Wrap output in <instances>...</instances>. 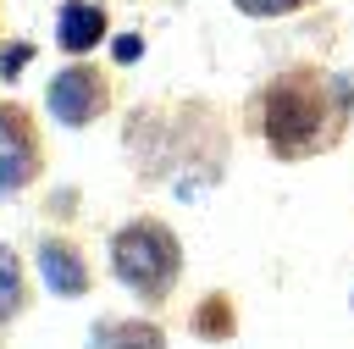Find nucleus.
Segmentation results:
<instances>
[{
	"mask_svg": "<svg viewBox=\"0 0 354 349\" xmlns=\"http://www.w3.org/2000/svg\"><path fill=\"white\" fill-rule=\"evenodd\" d=\"M94 349H160V332L155 327H100Z\"/></svg>",
	"mask_w": 354,
	"mask_h": 349,
	"instance_id": "7",
	"label": "nucleus"
},
{
	"mask_svg": "<svg viewBox=\"0 0 354 349\" xmlns=\"http://www.w3.org/2000/svg\"><path fill=\"white\" fill-rule=\"evenodd\" d=\"M238 11H249V17H288V11H299L304 0H232Z\"/></svg>",
	"mask_w": 354,
	"mask_h": 349,
	"instance_id": "9",
	"label": "nucleus"
},
{
	"mask_svg": "<svg viewBox=\"0 0 354 349\" xmlns=\"http://www.w3.org/2000/svg\"><path fill=\"white\" fill-rule=\"evenodd\" d=\"M138 55H144V39L138 33H122L116 39V61H138Z\"/></svg>",
	"mask_w": 354,
	"mask_h": 349,
	"instance_id": "10",
	"label": "nucleus"
},
{
	"mask_svg": "<svg viewBox=\"0 0 354 349\" xmlns=\"http://www.w3.org/2000/svg\"><path fill=\"white\" fill-rule=\"evenodd\" d=\"M39 277H44V288H55V294H66V299L88 288V271H83L77 249L61 244V238H44V244H39Z\"/></svg>",
	"mask_w": 354,
	"mask_h": 349,
	"instance_id": "6",
	"label": "nucleus"
},
{
	"mask_svg": "<svg viewBox=\"0 0 354 349\" xmlns=\"http://www.w3.org/2000/svg\"><path fill=\"white\" fill-rule=\"evenodd\" d=\"M33 166H39V155H33V127H28V116L11 111V105H0V194L22 188V183L33 177Z\"/></svg>",
	"mask_w": 354,
	"mask_h": 349,
	"instance_id": "4",
	"label": "nucleus"
},
{
	"mask_svg": "<svg viewBox=\"0 0 354 349\" xmlns=\"http://www.w3.org/2000/svg\"><path fill=\"white\" fill-rule=\"evenodd\" d=\"M17 299H22V266H17V255L0 244V327H6V316L17 310Z\"/></svg>",
	"mask_w": 354,
	"mask_h": 349,
	"instance_id": "8",
	"label": "nucleus"
},
{
	"mask_svg": "<svg viewBox=\"0 0 354 349\" xmlns=\"http://www.w3.org/2000/svg\"><path fill=\"white\" fill-rule=\"evenodd\" d=\"M111 266H116V277H122L133 294L160 299L166 283L177 277V244H171L166 227H155V222H133V227L116 233V244H111Z\"/></svg>",
	"mask_w": 354,
	"mask_h": 349,
	"instance_id": "1",
	"label": "nucleus"
},
{
	"mask_svg": "<svg viewBox=\"0 0 354 349\" xmlns=\"http://www.w3.org/2000/svg\"><path fill=\"white\" fill-rule=\"evenodd\" d=\"M260 122H266V138H271L282 155L315 144V138H321V100H315V89H310V78H282V83H271V89H266V105H260Z\"/></svg>",
	"mask_w": 354,
	"mask_h": 349,
	"instance_id": "2",
	"label": "nucleus"
},
{
	"mask_svg": "<svg viewBox=\"0 0 354 349\" xmlns=\"http://www.w3.org/2000/svg\"><path fill=\"white\" fill-rule=\"evenodd\" d=\"M105 111V83L88 72V66H66L50 78V116L66 122V127H83Z\"/></svg>",
	"mask_w": 354,
	"mask_h": 349,
	"instance_id": "3",
	"label": "nucleus"
},
{
	"mask_svg": "<svg viewBox=\"0 0 354 349\" xmlns=\"http://www.w3.org/2000/svg\"><path fill=\"white\" fill-rule=\"evenodd\" d=\"M55 39H61L66 55L94 50V44L105 39V11L88 6V0H66V6H61V22H55Z\"/></svg>",
	"mask_w": 354,
	"mask_h": 349,
	"instance_id": "5",
	"label": "nucleus"
}]
</instances>
